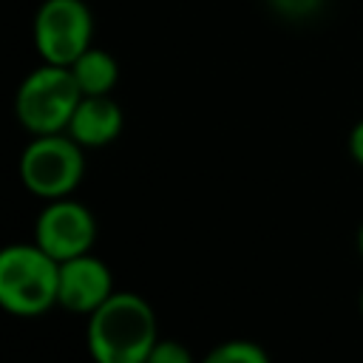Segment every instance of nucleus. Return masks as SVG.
I'll return each instance as SVG.
<instances>
[{
    "mask_svg": "<svg viewBox=\"0 0 363 363\" xmlns=\"http://www.w3.org/2000/svg\"><path fill=\"white\" fill-rule=\"evenodd\" d=\"M349 150H352V159L357 162V164H363V119L352 128V133H349Z\"/></svg>",
    "mask_w": 363,
    "mask_h": 363,
    "instance_id": "nucleus-13",
    "label": "nucleus"
},
{
    "mask_svg": "<svg viewBox=\"0 0 363 363\" xmlns=\"http://www.w3.org/2000/svg\"><path fill=\"white\" fill-rule=\"evenodd\" d=\"M96 238V221L88 207L71 199H54L40 216L34 230V244H40L51 258L68 261L85 255Z\"/></svg>",
    "mask_w": 363,
    "mask_h": 363,
    "instance_id": "nucleus-6",
    "label": "nucleus"
},
{
    "mask_svg": "<svg viewBox=\"0 0 363 363\" xmlns=\"http://www.w3.org/2000/svg\"><path fill=\"white\" fill-rule=\"evenodd\" d=\"M71 74L82 91V96H102V94H111V88L116 85V77H119V68H116V60L102 51V48H88L82 51L71 65Z\"/></svg>",
    "mask_w": 363,
    "mask_h": 363,
    "instance_id": "nucleus-9",
    "label": "nucleus"
},
{
    "mask_svg": "<svg viewBox=\"0 0 363 363\" xmlns=\"http://www.w3.org/2000/svg\"><path fill=\"white\" fill-rule=\"evenodd\" d=\"M119 130H122V111L108 94L82 96L68 122V136L82 147H102L113 142Z\"/></svg>",
    "mask_w": 363,
    "mask_h": 363,
    "instance_id": "nucleus-8",
    "label": "nucleus"
},
{
    "mask_svg": "<svg viewBox=\"0 0 363 363\" xmlns=\"http://www.w3.org/2000/svg\"><path fill=\"white\" fill-rule=\"evenodd\" d=\"M360 309H363V292H360Z\"/></svg>",
    "mask_w": 363,
    "mask_h": 363,
    "instance_id": "nucleus-15",
    "label": "nucleus"
},
{
    "mask_svg": "<svg viewBox=\"0 0 363 363\" xmlns=\"http://www.w3.org/2000/svg\"><path fill=\"white\" fill-rule=\"evenodd\" d=\"M201 363H269V357L252 340H227L216 346Z\"/></svg>",
    "mask_w": 363,
    "mask_h": 363,
    "instance_id": "nucleus-10",
    "label": "nucleus"
},
{
    "mask_svg": "<svg viewBox=\"0 0 363 363\" xmlns=\"http://www.w3.org/2000/svg\"><path fill=\"white\" fill-rule=\"evenodd\" d=\"M60 261L40 244L0 250V306L11 315H40L57 303Z\"/></svg>",
    "mask_w": 363,
    "mask_h": 363,
    "instance_id": "nucleus-2",
    "label": "nucleus"
},
{
    "mask_svg": "<svg viewBox=\"0 0 363 363\" xmlns=\"http://www.w3.org/2000/svg\"><path fill=\"white\" fill-rule=\"evenodd\" d=\"M82 145L62 133L34 136L20 156L23 184L43 199H65L82 179Z\"/></svg>",
    "mask_w": 363,
    "mask_h": 363,
    "instance_id": "nucleus-4",
    "label": "nucleus"
},
{
    "mask_svg": "<svg viewBox=\"0 0 363 363\" xmlns=\"http://www.w3.org/2000/svg\"><path fill=\"white\" fill-rule=\"evenodd\" d=\"M94 17L82 0H45L34 17V45L45 62L71 65L91 48Z\"/></svg>",
    "mask_w": 363,
    "mask_h": 363,
    "instance_id": "nucleus-5",
    "label": "nucleus"
},
{
    "mask_svg": "<svg viewBox=\"0 0 363 363\" xmlns=\"http://www.w3.org/2000/svg\"><path fill=\"white\" fill-rule=\"evenodd\" d=\"M145 363H193V357L179 340H156Z\"/></svg>",
    "mask_w": 363,
    "mask_h": 363,
    "instance_id": "nucleus-11",
    "label": "nucleus"
},
{
    "mask_svg": "<svg viewBox=\"0 0 363 363\" xmlns=\"http://www.w3.org/2000/svg\"><path fill=\"white\" fill-rule=\"evenodd\" d=\"M357 247H360V255H363V224H360V230H357Z\"/></svg>",
    "mask_w": 363,
    "mask_h": 363,
    "instance_id": "nucleus-14",
    "label": "nucleus"
},
{
    "mask_svg": "<svg viewBox=\"0 0 363 363\" xmlns=\"http://www.w3.org/2000/svg\"><path fill=\"white\" fill-rule=\"evenodd\" d=\"M269 3L284 17H309L320 6V0H269Z\"/></svg>",
    "mask_w": 363,
    "mask_h": 363,
    "instance_id": "nucleus-12",
    "label": "nucleus"
},
{
    "mask_svg": "<svg viewBox=\"0 0 363 363\" xmlns=\"http://www.w3.org/2000/svg\"><path fill=\"white\" fill-rule=\"evenodd\" d=\"M113 295V275L108 264L94 255H77L60 261V284H57V303L71 312L91 315Z\"/></svg>",
    "mask_w": 363,
    "mask_h": 363,
    "instance_id": "nucleus-7",
    "label": "nucleus"
},
{
    "mask_svg": "<svg viewBox=\"0 0 363 363\" xmlns=\"http://www.w3.org/2000/svg\"><path fill=\"white\" fill-rule=\"evenodd\" d=\"M156 340V315L136 292H113L91 312L88 349L96 363H145Z\"/></svg>",
    "mask_w": 363,
    "mask_h": 363,
    "instance_id": "nucleus-1",
    "label": "nucleus"
},
{
    "mask_svg": "<svg viewBox=\"0 0 363 363\" xmlns=\"http://www.w3.org/2000/svg\"><path fill=\"white\" fill-rule=\"evenodd\" d=\"M82 99V91L68 65L45 62L31 71L14 96V113L26 130L34 136L62 133Z\"/></svg>",
    "mask_w": 363,
    "mask_h": 363,
    "instance_id": "nucleus-3",
    "label": "nucleus"
}]
</instances>
